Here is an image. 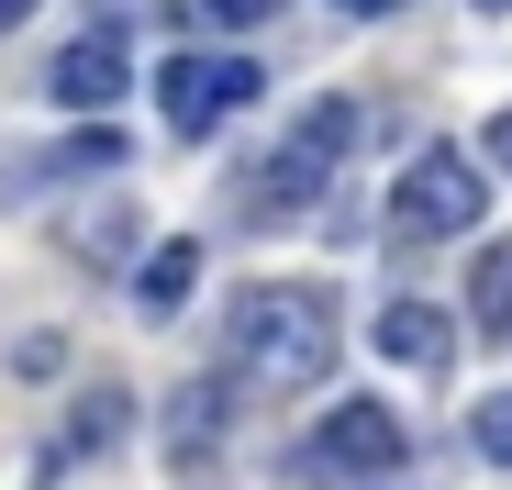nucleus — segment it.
I'll return each mask as SVG.
<instances>
[{
  "label": "nucleus",
  "instance_id": "obj_3",
  "mask_svg": "<svg viewBox=\"0 0 512 490\" xmlns=\"http://www.w3.org/2000/svg\"><path fill=\"white\" fill-rule=\"evenodd\" d=\"M357 156V101H312L290 134H279V156L256 168V212H301V201H323V179Z\"/></svg>",
  "mask_w": 512,
  "mask_h": 490
},
{
  "label": "nucleus",
  "instance_id": "obj_8",
  "mask_svg": "<svg viewBox=\"0 0 512 490\" xmlns=\"http://www.w3.org/2000/svg\"><path fill=\"white\" fill-rule=\"evenodd\" d=\"M468 312H479V335H490V346H512V234L479 257V279H468Z\"/></svg>",
  "mask_w": 512,
  "mask_h": 490
},
{
  "label": "nucleus",
  "instance_id": "obj_11",
  "mask_svg": "<svg viewBox=\"0 0 512 490\" xmlns=\"http://www.w3.org/2000/svg\"><path fill=\"white\" fill-rule=\"evenodd\" d=\"M123 435V390H101V401H78V446H112Z\"/></svg>",
  "mask_w": 512,
  "mask_h": 490
},
{
  "label": "nucleus",
  "instance_id": "obj_13",
  "mask_svg": "<svg viewBox=\"0 0 512 490\" xmlns=\"http://www.w3.org/2000/svg\"><path fill=\"white\" fill-rule=\"evenodd\" d=\"M490 156H501V168H512V112H501V123H490Z\"/></svg>",
  "mask_w": 512,
  "mask_h": 490
},
{
  "label": "nucleus",
  "instance_id": "obj_10",
  "mask_svg": "<svg viewBox=\"0 0 512 490\" xmlns=\"http://www.w3.org/2000/svg\"><path fill=\"white\" fill-rule=\"evenodd\" d=\"M468 446H479V457H512V390H501V401H479V413H468Z\"/></svg>",
  "mask_w": 512,
  "mask_h": 490
},
{
  "label": "nucleus",
  "instance_id": "obj_2",
  "mask_svg": "<svg viewBox=\"0 0 512 490\" xmlns=\"http://www.w3.org/2000/svg\"><path fill=\"white\" fill-rule=\"evenodd\" d=\"M479 212H490V179H479V156H457V145H423L401 168V190H390V234L401 245H446Z\"/></svg>",
  "mask_w": 512,
  "mask_h": 490
},
{
  "label": "nucleus",
  "instance_id": "obj_15",
  "mask_svg": "<svg viewBox=\"0 0 512 490\" xmlns=\"http://www.w3.org/2000/svg\"><path fill=\"white\" fill-rule=\"evenodd\" d=\"M346 12H401V0H346Z\"/></svg>",
  "mask_w": 512,
  "mask_h": 490
},
{
  "label": "nucleus",
  "instance_id": "obj_6",
  "mask_svg": "<svg viewBox=\"0 0 512 490\" xmlns=\"http://www.w3.org/2000/svg\"><path fill=\"white\" fill-rule=\"evenodd\" d=\"M123 78H134V34L101 23V34H78V45L56 56V101H67V112H112Z\"/></svg>",
  "mask_w": 512,
  "mask_h": 490
},
{
  "label": "nucleus",
  "instance_id": "obj_5",
  "mask_svg": "<svg viewBox=\"0 0 512 490\" xmlns=\"http://www.w3.org/2000/svg\"><path fill=\"white\" fill-rule=\"evenodd\" d=\"M301 468H323V479H390L401 468V413H379V401H334L323 413V435L301 446Z\"/></svg>",
  "mask_w": 512,
  "mask_h": 490
},
{
  "label": "nucleus",
  "instance_id": "obj_12",
  "mask_svg": "<svg viewBox=\"0 0 512 490\" xmlns=\"http://www.w3.org/2000/svg\"><path fill=\"white\" fill-rule=\"evenodd\" d=\"M212 23H279V0H201Z\"/></svg>",
  "mask_w": 512,
  "mask_h": 490
},
{
  "label": "nucleus",
  "instance_id": "obj_7",
  "mask_svg": "<svg viewBox=\"0 0 512 490\" xmlns=\"http://www.w3.org/2000/svg\"><path fill=\"white\" fill-rule=\"evenodd\" d=\"M379 357H401V368H446V357H457V323H446L435 301H390V312H379Z\"/></svg>",
  "mask_w": 512,
  "mask_h": 490
},
{
  "label": "nucleus",
  "instance_id": "obj_9",
  "mask_svg": "<svg viewBox=\"0 0 512 490\" xmlns=\"http://www.w3.org/2000/svg\"><path fill=\"white\" fill-rule=\"evenodd\" d=\"M190 290H201V245H156L145 279H134V301H145V312H179Z\"/></svg>",
  "mask_w": 512,
  "mask_h": 490
},
{
  "label": "nucleus",
  "instance_id": "obj_14",
  "mask_svg": "<svg viewBox=\"0 0 512 490\" xmlns=\"http://www.w3.org/2000/svg\"><path fill=\"white\" fill-rule=\"evenodd\" d=\"M23 12H34V0H0V23H23Z\"/></svg>",
  "mask_w": 512,
  "mask_h": 490
},
{
  "label": "nucleus",
  "instance_id": "obj_16",
  "mask_svg": "<svg viewBox=\"0 0 512 490\" xmlns=\"http://www.w3.org/2000/svg\"><path fill=\"white\" fill-rule=\"evenodd\" d=\"M479 12H512V0H479Z\"/></svg>",
  "mask_w": 512,
  "mask_h": 490
},
{
  "label": "nucleus",
  "instance_id": "obj_4",
  "mask_svg": "<svg viewBox=\"0 0 512 490\" xmlns=\"http://www.w3.org/2000/svg\"><path fill=\"white\" fill-rule=\"evenodd\" d=\"M156 101H167V134H223V112L256 101V56H167Z\"/></svg>",
  "mask_w": 512,
  "mask_h": 490
},
{
  "label": "nucleus",
  "instance_id": "obj_1",
  "mask_svg": "<svg viewBox=\"0 0 512 490\" xmlns=\"http://www.w3.org/2000/svg\"><path fill=\"white\" fill-rule=\"evenodd\" d=\"M334 290L323 279H256V290H234V323H223V346H234V379H256V390H312V379H334Z\"/></svg>",
  "mask_w": 512,
  "mask_h": 490
}]
</instances>
